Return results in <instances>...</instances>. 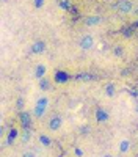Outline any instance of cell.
<instances>
[{
	"mask_svg": "<svg viewBox=\"0 0 138 157\" xmlns=\"http://www.w3.org/2000/svg\"><path fill=\"white\" fill-rule=\"evenodd\" d=\"M47 107H49V99H47L46 96L39 98V99L36 101V105H35V116H36V118H41V116L46 113Z\"/></svg>",
	"mask_w": 138,
	"mask_h": 157,
	"instance_id": "obj_1",
	"label": "cell"
},
{
	"mask_svg": "<svg viewBox=\"0 0 138 157\" xmlns=\"http://www.w3.org/2000/svg\"><path fill=\"white\" fill-rule=\"evenodd\" d=\"M115 8H116V11L119 13V14H129V13L132 11V8H133V3L130 2V0H118Z\"/></svg>",
	"mask_w": 138,
	"mask_h": 157,
	"instance_id": "obj_2",
	"label": "cell"
},
{
	"mask_svg": "<svg viewBox=\"0 0 138 157\" xmlns=\"http://www.w3.org/2000/svg\"><path fill=\"white\" fill-rule=\"evenodd\" d=\"M94 46V38L91 35H83L80 39H79V47L82 50H90L91 47Z\"/></svg>",
	"mask_w": 138,
	"mask_h": 157,
	"instance_id": "obj_3",
	"label": "cell"
},
{
	"mask_svg": "<svg viewBox=\"0 0 138 157\" xmlns=\"http://www.w3.org/2000/svg\"><path fill=\"white\" fill-rule=\"evenodd\" d=\"M63 126V118L60 115H54L52 118L49 120V129L52 130V132H57V130H60Z\"/></svg>",
	"mask_w": 138,
	"mask_h": 157,
	"instance_id": "obj_4",
	"label": "cell"
},
{
	"mask_svg": "<svg viewBox=\"0 0 138 157\" xmlns=\"http://www.w3.org/2000/svg\"><path fill=\"white\" fill-rule=\"evenodd\" d=\"M47 49V46H46V43L44 41H35L33 43V46H32V54H36V55H39V54H43V52Z\"/></svg>",
	"mask_w": 138,
	"mask_h": 157,
	"instance_id": "obj_5",
	"label": "cell"
},
{
	"mask_svg": "<svg viewBox=\"0 0 138 157\" xmlns=\"http://www.w3.org/2000/svg\"><path fill=\"white\" fill-rule=\"evenodd\" d=\"M108 118H110V115H108V112H105L104 109H97V110H96V121H97V123H107Z\"/></svg>",
	"mask_w": 138,
	"mask_h": 157,
	"instance_id": "obj_6",
	"label": "cell"
},
{
	"mask_svg": "<svg viewBox=\"0 0 138 157\" xmlns=\"http://www.w3.org/2000/svg\"><path fill=\"white\" fill-rule=\"evenodd\" d=\"M100 22H102V17L97 16V14L88 16V17L85 19V25H86V27H94V25H99Z\"/></svg>",
	"mask_w": 138,
	"mask_h": 157,
	"instance_id": "obj_7",
	"label": "cell"
},
{
	"mask_svg": "<svg viewBox=\"0 0 138 157\" xmlns=\"http://www.w3.org/2000/svg\"><path fill=\"white\" fill-rule=\"evenodd\" d=\"M46 71H47L46 64H38L36 69H35V77L38 78V80H41V78H44V75H46Z\"/></svg>",
	"mask_w": 138,
	"mask_h": 157,
	"instance_id": "obj_8",
	"label": "cell"
},
{
	"mask_svg": "<svg viewBox=\"0 0 138 157\" xmlns=\"http://www.w3.org/2000/svg\"><path fill=\"white\" fill-rule=\"evenodd\" d=\"M21 123H22L24 129H28V127H30L32 118H30V115H28L27 112H22V113H21Z\"/></svg>",
	"mask_w": 138,
	"mask_h": 157,
	"instance_id": "obj_9",
	"label": "cell"
},
{
	"mask_svg": "<svg viewBox=\"0 0 138 157\" xmlns=\"http://www.w3.org/2000/svg\"><path fill=\"white\" fill-rule=\"evenodd\" d=\"M129 149H130V140H127V138L121 140V143H119V152L125 154V152H129Z\"/></svg>",
	"mask_w": 138,
	"mask_h": 157,
	"instance_id": "obj_10",
	"label": "cell"
},
{
	"mask_svg": "<svg viewBox=\"0 0 138 157\" xmlns=\"http://www.w3.org/2000/svg\"><path fill=\"white\" fill-rule=\"evenodd\" d=\"M68 78H69V75L66 72H63V71H58L55 74V82L57 83H65V82H68Z\"/></svg>",
	"mask_w": 138,
	"mask_h": 157,
	"instance_id": "obj_11",
	"label": "cell"
},
{
	"mask_svg": "<svg viewBox=\"0 0 138 157\" xmlns=\"http://www.w3.org/2000/svg\"><path fill=\"white\" fill-rule=\"evenodd\" d=\"M116 94V86L113 85V83H108L107 86H105V96L107 98H113Z\"/></svg>",
	"mask_w": 138,
	"mask_h": 157,
	"instance_id": "obj_12",
	"label": "cell"
},
{
	"mask_svg": "<svg viewBox=\"0 0 138 157\" xmlns=\"http://www.w3.org/2000/svg\"><path fill=\"white\" fill-rule=\"evenodd\" d=\"M16 137H17V130L16 129H11L9 132H8V137H6V143H8V145H11V143L16 140Z\"/></svg>",
	"mask_w": 138,
	"mask_h": 157,
	"instance_id": "obj_13",
	"label": "cell"
},
{
	"mask_svg": "<svg viewBox=\"0 0 138 157\" xmlns=\"http://www.w3.org/2000/svg\"><path fill=\"white\" fill-rule=\"evenodd\" d=\"M39 141H41V145H43V146H50V143H52V140H50L47 135H44V134L39 135Z\"/></svg>",
	"mask_w": 138,
	"mask_h": 157,
	"instance_id": "obj_14",
	"label": "cell"
},
{
	"mask_svg": "<svg viewBox=\"0 0 138 157\" xmlns=\"http://www.w3.org/2000/svg\"><path fill=\"white\" fill-rule=\"evenodd\" d=\"M39 88L41 90H49L50 88V80H49V78H41V80H39Z\"/></svg>",
	"mask_w": 138,
	"mask_h": 157,
	"instance_id": "obj_15",
	"label": "cell"
},
{
	"mask_svg": "<svg viewBox=\"0 0 138 157\" xmlns=\"http://www.w3.org/2000/svg\"><path fill=\"white\" fill-rule=\"evenodd\" d=\"M30 129H24V134H22V141L24 143H28V140H30Z\"/></svg>",
	"mask_w": 138,
	"mask_h": 157,
	"instance_id": "obj_16",
	"label": "cell"
},
{
	"mask_svg": "<svg viewBox=\"0 0 138 157\" xmlns=\"http://www.w3.org/2000/svg\"><path fill=\"white\" fill-rule=\"evenodd\" d=\"M33 6H35L36 10L43 8V6H44V0H33Z\"/></svg>",
	"mask_w": 138,
	"mask_h": 157,
	"instance_id": "obj_17",
	"label": "cell"
},
{
	"mask_svg": "<svg viewBox=\"0 0 138 157\" xmlns=\"http://www.w3.org/2000/svg\"><path fill=\"white\" fill-rule=\"evenodd\" d=\"M74 154L77 155V157H83V151L80 148H74Z\"/></svg>",
	"mask_w": 138,
	"mask_h": 157,
	"instance_id": "obj_18",
	"label": "cell"
},
{
	"mask_svg": "<svg viewBox=\"0 0 138 157\" xmlns=\"http://www.w3.org/2000/svg\"><path fill=\"white\" fill-rule=\"evenodd\" d=\"M115 55H116V57H121V55H122V47H119V46L115 47Z\"/></svg>",
	"mask_w": 138,
	"mask_h": 157,
	"instance_id": "obj_19",
	"label": "cell"
},
{
	"mask_svg": "<svg viewBox=\"0 0 138 157\" xmlns=\"http://www.w3.org/2000/svg\"><path fill=\"white\" fill-rule=\"evenodd\" d=\"M17 109H19V110H22V109H24V99H22V98H19V99H17Z\"/></svg>",
	"mask_w": 138,
	"mask_h": 157,
	"instance_id": "obj_20",
	"label": "cell"
},
{
	"mask_svg": "<svg viewBox=\"0 0 138 157\" xmlns=\"http://www.w3.org/2000/svg\"><path fill=\"white\" fill-rule=\"evenodd\" d=\"M22 157H36V154L32 152V151H27V152H24V154H22Z\"/></svg>",
	"mask_w": 138,
	"mask_h": 157,
	"instance_id": "obj_21",
	"label": "cell"
},
{
	"mask_svg": "<svg viewBox=\"0 0 138 157\" xmlns=\"http://www.w3.org/2000/svg\"><path fill=\"white\" fill-rule=\"evenodd\" d=\"M135 113L138 115V104H136V107H135Z\"/></svg>",
	"mask_w": 138,
	"mask_h": 157,
	"instance_id": "obj_22",
	"label": "cell"
},
{
	"mask_svg": "<svg viewBox=\"0 0 138 157\" xmlns=\"http://www.w3.org/2000/svg\"><path fill=\"white\" fill-rule=\"evenodd\" d=\"M104 157H111V155H104Z\"/></svg>",
	"mask_w": 138,
	"mask_h": 157,
	"instance_id": "obj_23",
	"label": "cell"
}]
</instances>
